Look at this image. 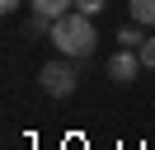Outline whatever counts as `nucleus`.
Returning a JSON list of instances; mask_svg holds the SVG:
<instances>
[{
  "mask_svg": "<svg viewBox=\"0 0 155 150\" xmlns=\"http://www.w3.org/2000/svg\"><path fill=\"white\" fill-rule=\"evenodd\" d=\"M52 47H57L61 56H71V61H85L89 52H94V42H99V33H94V19L89 14H80V9H71V14H61L57 24H52Z\"/></svg>",
  "mask_w": 155,
  "mask_h": 150,
  "instance_id": "nucleus-1",
  "label": "nucleus"
},
{
  "mask_svg": "<svg viewBox=\"0 0 155 150\" xmlns=\"http://www.w3.org/2000/svg\"><path fill=\"white\" fill-rule=\"evenodd\" d=\"M38 80H42V89H47L52 99H71L75 84H80V75H75V66H71V56H61V61H47V66H42Z\"/></svg>",
  "mask_w": 155,
  "mask_h": 150,
  "instance_id": "nucleus-2",
  "label": "nucleus"
},
{
  "mask_svg": "<svg viewBox=\"0 0 155 150\" xmlns=\"http://www.w3.org/2000/svg\"><path fill=\"white\" fill-rule=\"evenodd\" d=\"M141 70H146V66H141V52H132V47H117V52L104 61V75L113 84H132Z\"/></svg>",
  "mask_w": 155,
  "mask_h": 150,
  "instance_id": "nucleus-3",
  "label": "nucleus"
},
{
  "mask_svg": "<svg viewBox=\"0 0 155 150\" xmlns=\"http://www.w3.org/2000/svg\"><path fill=\"white\" fill-rule=\"evenodd\" d=\"M28 9H42V14L61 19V14H71V9H75V0H28Z\"/></svg>",
  "mask_w": 155,
  "mask_h": 150,
  "instance_id": "nucleus-4",
  "label": "nucleus"
},
{
  "mask_svg": "<svg viewBox=\"0 0 155 150\" xmlns=\"http://www.w3.org/2000/svg\"><path fill=\"white\" fill-rule=\"evenodd\" d=\"M141 28H146V24H136V19H132L127 28H117V42H122V47H132V52H141V42H146V33H141Z\"/></svg>",
  "mask_w": 155,
  "mask_h": 150,
  "instance_id": "nucleus-5",
  "label": "nucleus"
},
{
  "mask_svg": "<svg viewBox=\"0 0 155 150\" xmlns=\"http://www.w3.org/2000/svg\"><path fill=\"white\" fill-rule=\"evenodd\" d=\"M127 9H132V19H136V24H146V28H155V0H132V5H127Z\"/></svg>",
  "mask_w": 155,
  "mask_h": 150,
  "instance_id": "nucleus-6",
  "label": "nucleus"
},
{
  "mask_svg": "<svg viewBox=\"0 0 155 150\" xmlns=\"http://www.w3.org/2000/svg\"><path fill=\"white\" fill-rule=\"evenodd\" d=\"M141 66H146V70H155V38H146V42H141Z\"/></svg>",
  "mask_w": 155,
  "mask_h": 150,
  "instance_id": "nucleus-7",
  "label": "nucleus"
},
{
  "mask_svg": "<svg viewBox=\"0 0 155 150\" xmlns=\"http://www.w3.org/2000/svg\"><path fill=\"white\" fill-rule=\"evenodd\" d=\"M75 9H80V14H89V19H94L99 9H104V0H75Z\"/></svg>",
  "mask_w": 155,
  "mask_h": 150,
  "instance_id": "nucleus-8",
  "label": "nucleus"
},
{
  "mask_svg": "<svg viewBox=\"0 0 155 150\" xmlns=\"http://www.w3.org/2000/svg\"><path fill=\"white\" fill-rule=\"evenodd\" d=\"M19 5H24V0H0V14H14Z\"/></svg>",
  "mask_w": 155,
  "mask_h": 150,
  "instance_id": "nucleus-9",
  "label": "nucleus"
}]
</instances>
